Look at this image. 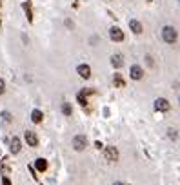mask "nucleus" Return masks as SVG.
Listing matches in <instances>:
<instances>
[{
	"instance_id": "obj_1",
	"label": "nucleus",
	"mask_w": 180,
	"mask_h": 185,
	"mask_svg": "<svg viewBox=\"0 0 180 185\" xmlns=\"http://www.w3.org/2000/svg\"><path fill=\"white\" fill-rule=\"evenodd\" d=\"M160 36H162V40L166 44H175L178 40V31L175 29L173 26H164L162 31H160Z\"/></svg>"
},
{
	"instance_id": "obj_2",
	"label": "nucleus",
	"mask_w": 180,
	"mask_h": 185,
	"mask_svg": "<svg viewBox=\"0 0 180 185\" xmlns=\"http://www.w3.org/2000/svg\"><path fill=\"white\" fill-rule=\"evenodd\" d=\"M71 145H73V149L76 153L85 151V147H87V136H85V134H76V136H73Z\"/></svg>"
},
{
	"instance_id": "obj_3",
	"label": "nucleus",
	"mask_w": 180,
	"mask_h": 185,
	"mask_svg": "<svg viewBox=\"0 0 180 185\" xmlns=\"http://www.w3.org/2000/svg\"><path fill=\"white\" fill-rule=\"evenodd\" d=\"M118 149L115 147V145H107V147H104V158H106L107 162H111V164H115V162H118Z\"/></svg>"
},
{
	"instance_id": "obj_4",
	"label": "nucleus",
	"mask_w": 180,
	"mask_h": 185,
	"mask_svg": "<svg viewBox=\"0 0 180 185\" xmlns=\"http://www.w3.org/2000/svg\"><path fill=\"white\" fill-rule=\"evenodd\" d=\"M24 140H26V144L29 147H38V136H36L35 131H26L24 133Z\"/></svg>"
},
{
	"instance_id": "obj_5",
	"label": "nucleus",
	"mask_w": 180,
	"mask_h": 185,
	"mask_svg": "<svg viewBox=\"0 0 180 185\" xmlns=\"http://www.w3.org/2000/svg\"><path fill=\"white\" fill-rule=\"evenodd\" d=\"M76 73H78V76L84 78V80H89V78H91V67H89L87 64H78V65H76Z\"/></svg>"
},
{
	"instance_id": "obj_6",
	"label": "nucleus",
	"mask_w": 180,
	"mask_h": 185,
	"mask_svg": "<svg viewBox=\"0 0 180 185\" xmlns=\"http://www.w3.org/2000/svg\"><path fill=\"white\" fill-rule=\"evenodd\" d=\"M109 38L113 42H124V31L117 27V26H113L111 29H109Z\"/></svg>"
},
{
	"instance_id": "obj_7",
	"label": "nucleus",
	"mask_w": 180,
	"mask_h": 185,
	"mask_svg": "<svg viewBox=\"0 0 180 185\" xmlns=\"http://www.w3.org/2000/svg\"><path fill=\"white\" fill-rule=\"evenodd\" d=\"M169 100L168 98H157L155 100V109L157 111H160V113H168L169 111Z\"/></svg>"
},
{
	"instance_id": "obj_8",
	"label": "nucleus",
	"mask_w": 180,
	"mask_h": 185,
	"mask_svg": "<svg viewBox=\"0 0 180 185\" xmlns=\"http://www.w3.org/2000/svg\"><path fill=\"white\" fill-rule=\"evenodd\" d=\"M129 76H131V80H142V78H144V69L135 64V65H131V69H129Z\"/></svg>"
},
{
	"instance_id": "obj_9",
	"label": "nucleus",
	"mask_w": 180,
	"mask_h": 185,
	"mask_svg": "<svg viewBox=\"0 0 180 185\" xmlns=\"http://www.w3.org/2000/svg\"><path fill=\"white\" fill-rule=\"evenodd\" d=\"M9 151H11V154H18L22 151V142H20V138H18V136H13V138H11Z\"/></svg>"
},
{
	"instance_id": "obj_10",
	"label": "nucleus",
	"mask_w": 180,
	"mask_h": 185,
	"mask_svg": "<svg viewBox=\"0 0 180 185\" xmlns=\"http://www.w3.org/2000/svg\"><path fill=\"white\" fill-rule=\"evenodd\" d=\"M47 167H49V164H47L46 158H36V160H35V169H36L38 173H46Z\"/></svg>"
},
{
	"instance_id": "obj_11",
	"label": "nucleus",
	"mask_w": 180,
	"mask_h": 185,
	"mask_svg": "<svg viewBox=\"0 0 180 185\" xmlns=\"http://www.w3.org/2000/svg\"><path fill=\"white\" fill-rule=\"evenodd\" d=\"M111 65H113V67H115V69H120V67H122V65H124V56H122V55H113V56H111Z\"/></svg>"
},
{
	"instance_id": "obj_12",
	"label": "nucleus",
	"mask_w": 180,
	"mask_h": 185,
	"mask_svg": "<svg viewBox=\"0 0 180 185\" xmlns=\"http://www.w3.org/2000/svg\"><path fill=\"white\" fill-rule=\"evenodd\" d=\"M44 120V113L40 111V109H33L31 111V122L33 123H42Z\"/></svg>"
},
{
	"instance_id": "obj_13",
	"label": "nucleus",
	"mask_w": 180,
	"mask_h": 185,
	"mask_svg": "<svg viewBox=\"0 0 180 185\" xmlns=\"http://www.w3.org/2000/svg\"><path fill=\"white\" fill-rule=\"evenodd\" d=\"M129 29L133 31L135 35H140V33H142V24L133 18V20H129Z\"/></svg>"
},
{
	"instance_id": "obj_14",
	"label": "nucleus",
	"mask_w": 180,
	"mask_h": 185,
	"mask_svg": "<svg viewBox=\"0 0 180 185\" xmlns=\"http://www.w3.org/2000/svg\"><path fill=\"white\" fill-rule=\"evenodd\" d=\"M22 7H24V11H26V17H27V20L33 22V11H31V2L29 0H26L24 4H22Z\"/></svg>"
},
{
	"instance_id": "obj_15",
	"label": "nucleus",
	"mask_w": 180,
	"mask_h": 185,
	"mask_svg": "<svg viewBox=\"0 0 180 185\" xmlns=\"http://www.w3.org/2000/svg\"><path fill=\"white\" fill-rule=\"evenodd\" d=\"M62 113H64V116H71V114H73V107H71V103L69 102L62 103Z\"/></svg>"
},
{
	"instance_id": "obj_16",
	"label": "nucleus",
	"mask_w": 180,
	"mask_h": 185,
	"mask_svg": "<svg viewBox=\"0 0 180 185\" xmlns=\"http://www.w3.org/2000/svg\"><path fill=\"white\" fill-rule=\"evenodd\" d=\"M0 118L4 120V123H13V114L9 111H2L0 113Z\"/></svg>"
},
{
	"instance_id": "obj_17",
	"label": "nucleus",
	"mask_w": 180,
	"mask_h": 185,
	"mask_svg": "<svg viewBox=\"0 0 180 185\" xmlns=\"http://www.w3.org/2000/svg\"><path fill=\"white\" fill-rule=\"evenodd\" d=\"M113 82H115V85L117 87H124V78H122V74H118V73H115V76H113Z\"/></svg>"
},
{
	"instance_id": "obj_18",
	"label": "nucleus",
	"mask_w": 180,
	"mask_h": 185,
	"mask_svg": "<svg viewBox=\"0 0 180 185\" xmlns=\"http://www.w3.org/2000/svg\"><path fill=\"white\" fill-rule=\"evenodd\" d=\"M76 100H78V103H80V105H87V96H85L84 93L82 91H78V94H76Z\"/></svg>"
},
{
	"instance_id": "obj_19",
	"label": "nucleus",
	"mask_w": 180,
	"mask_h": 185,
	"mask_svg": "<svg viewBox=\"0 0 180 185\" xmlns=\"http://www.w3.org/2000/svg\"><path fill=\"white\" fill-rule=\"evenodd\" d=\"M168 136H169L171 140H177V138H178V131H177V129H173V127H171L169 131H168Z\"/></svg>"
},
{
	"instance_id": "obj_20",
	"label": "nucleus",
	"mask_w": 180,
	"mask_h": 185,
	"mask_svg": "<svg viewBox=\"0 0 180 185\" xmlns=\"http://www.w3.org/2000/svg\"><path fill=\"white\" fill-rule=\"evenodd\" d=\"M4 93H6V80L0 78V94H4Z\"/></svg>"
},
{
	"instance_id": "obj_21",
	"label": "nucleus",
	"mask_w": 180,
	"mask_h": 185,
	"mask_svg": "<svg viewBox=\"0 0 180 185\" xmlns=\"http://www.w3.org/2000/svg\"><path fill=\"white\" fill-rule=\"evenodd\" d=\"M146 64H148L149 67H153V65H155V62H153V58H151L149 55H148V56H146Z\"/></svg>"
},
{
	"instance_id": "obj_22",
	"label": "nucleus",
	"mask_w": 180,
	"mask_h": 185,
	"mask_svg": "<svg viewBox=\"0 0 180 185\" xmlns=\"http://www.w3.org/2000/svg\"><path fill=\"white\" fill-rule=\"evenodd\" d=\"M2 185H11V180L7 178V176H4V178H2Z\"/></svg>"
},
{
	"instance_id": "obj_23",
	"label": "nucleus",
	"mask_w": 180,
	"mask_h": 185,
	"mask_svg": "<svg viewBox=\"0 0 180 185\" xmlns=\"http://www.w3.org/2000/svg\"><path fill=\"white\" fill-rule=\"evenodd\" d=\"M113 185H126V183H122V182H115Z\"/></svg>"
},
{
	"instance_id": "obj_24",
	"label": "nucleus",
	"mask_w": 180,
	"mask_h": 185,
	"mask_svg": "<svg viewBox=\"0 0 180 185\" xmlns=\"http://www.w3.org/2000/svg\"><path fill=\"white\" fill-rule=\"evenodd\" d=\"M178 102H180V94H178Z\"/></svg>"
},
{
	"instance_id": "obj_25",
	"label": "nucleus",
	"mask_w": 180,
	"mask_h": 185,
	"mask_svg": "<svg viewBox=\"0 0 180 185\" xmlns=\"http://www.w3.org/2000/svg\"><path fill=\"white\" fill-rule=\"evenodd\" d=\"M0 26H2V22H0Z\"/></svg>"
}]
</instances>
